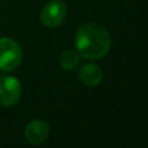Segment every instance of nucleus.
Masks as SVG:
<instances>
[{
  "label": "nucleus",
  "mask_w": 148,
  "mask_h": 148,
  "mask_svg": "<svg viewBox=\"0 0 148 148\" xmlns=\"http://www.w3.org/2000/svg\"><path fill=\"white\" fill-rule=\"evenodd\" d=\"M74 43L81 57L87 60H101L109 52L112 39L104 26L88 22L77 29Z\"/></svg>",
  "instance_id": "1"
},
{
  "label": "nucleus",
  "mask_w": 148,
  "mask_h": 148,
  "mask_svg": "<svg viewBox=\"0 0 148 148\" xmlns=\"http://www.w3.org/2000/svg\"><path fill=\"white\" fill-rule=\"evenodd\" d=\"M23 59L21 46L12 38H0V70L13 72L21 65Z\"/></svg>",
  "instance_id": "2"
},
{
  "label": "nucleus",
  "mask_w": 148,
  "mask_h": 148,
  "mask_svg": "<svg viewBox=\"0 0 148 148\" xmlns=\"http://www.w3.org/2000/svg\"><path fill=\"white\" fill-rule=\"evenodd\" d=\"M22 96V84L16 77H0V105L10 108L20 101Z\"/></svg>",
  "instance_id": "3"
},
{
  "label": "nucleus",
  "mask_w": 148,
  "mask_h": 148,
  "mask_svg": "<svg viewBox=\"0 0 148 148\" xmlns=\"http://www.w3.org/2000/svg\"><path fill=\"white\" fill-rule=\"evenodd\" d=\"M66 17V5L60 0L47 3L40 12V21L47 27H59Z\"/></svg>",
  "instance_id": "4"
},
{
  "label": "nucleus",
  "mask_w": 148,
  "mask_h": 148,
  "mask_svg": "<svg viewBox=\"0 0 148 148\" xmlns=\"http://www.w3.org/2000/svg\"><path fill=\"white\" fill-rule=\"evenodd\" d=\"M25 139L33 146L43 144L48 139L49 135V126L47 122L42 120H34L29 122L23 131Z\"/></svg>",
  "instance_id": "5"
},
{
  "label": "nucleus",
  "mask_w": 148,
  "mask_h": 148,
  "mask_svg": "<svg viewBox=\"0 0 148 148\" xmlns=\"http://www.w3.org/2000/svg\"><path fill=\"white\" fill-rule=\"evenodd\" d=\"M79 81L86 87H96L103 81V70L94 62H86L78 72Z\"/></svg>",
  "instance_id": "6"
},
{
  "label": "nucleus",
  "mask_w": 148,
  "mask_h": 148,
  "mask_svg": "<svg viewBox=\"0 0 148 148\" xmlns=\"http://www.w3.org/2000/svg\"><path fill=\"white\" fill-rule=\"evenodd\" d=\"M81 55L77 52V49H68L60 55V66L64 70H73L78 66Z\"/></svg>",
  "instance_id": "7"
}]
</instances>
